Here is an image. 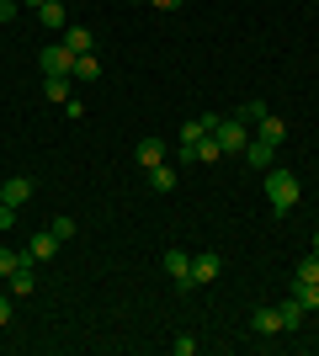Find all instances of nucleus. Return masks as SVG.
<instances>
[{"label": "nucleus", "mask_w": 319, "mask_h": 356, "mask_svg": "<svg viewBox=\"0 0 319 356\" xmlns=\"http://www.w3.org/2000/svg\"><path fill=\"white\" fill-rule=\"evenodd\" d=\"M298 197H304V186H298V176L293 170H266V202H272V213H282L288 218L293 208H298Z\"/></svg>", "instance_id": "nucleus-1"}, {"label": "nucleus", "mask_w": 319, "mask_h": 356, "mask_svg": "<svg viewBox=\"0 0 319 356\" xmlns=\"http://www.w3.org/2000/svg\"><path fill=\"white\" fill-rule=\"evenodd\" d=\"M213 138H218V149H224V154H245V144H250V128H245L240 118H218Z\"/></svg>", "instance_id": "nucleus-2"}, {"label": "nucleus", "mask_w": 319, "mask_h": 356, "mask_svg": "<svg viewBox=\"0 0 319 356\" xmlns=\"http://www.w3.org/2000/svg\"><path fill=\"white\" fill-rule=\"evenodd\" d=\"M32 192H38V181H32V176H6V181H0V202H6V208H27Z\"/></svg>", "instance_id": "nucleus-3"}, {"label": "nucleus", "mask_w": 319, "mask_h": 356, "mask_svg": "<svg viewBox=\"0 0 319 356\" xmlns=\"http://www.w3.org/2000/svg\"><path fill=\"white\" fill-rule=\"evenodd\" d=\"M160 266L176 277V293H192V287H197V282H192V255H186V250H165V255H160Z\"/></svg>", "instance_id": "nucleus-4"}, {"label": "nucleus", "mask_w": 319, "mask_h": 356, "mask_svg": "<svg viewBox=\"0 0 319 356\" xmlns=\"http://www.w3.org/2000/svg\"><path fill=\"white\" fill-rule=\"evenodd\" d=\"M38 70H43V74H69V70H75V54H69L64 43H48L43 54H38Z\"/></svg>", "instance_id": "nucleus-5"}, {"label": "nucleus", "mask_w": 319, "mask_h": 356, "mask_svg": "<svg viewBox=\"0 0 319 356\" xmlns=\"http://www.w3.org/2000/svg\"><path fill=\"white\" fill-rule=\"evenodd\" d=\"M224 277V255H213V250H202V255H192V282L197 287H208V282H218Z\"/></svg>", "instance_id": "nucleus-6"}, {"label": "nucleus", "mask_w": 319, "mask_h": 356, "mask_svg": "<svg viewBox=\"0 0 319 356\" xmlns=\"http://www.w3.org/2000/svg\"><path fill=\"white\" fill-rule=\"evenodd\" d=\"M54 255H59V234L48 229V234H32V245L22 250V261H27V266H38V261H54Z\"/></svg>", "instance_id": "nucleus-7"}, {"label": "nucleus", "mask_w": 319, "mask_h": 356, "mask_svg": "<svg viewBox=\"0 0 319 356\" xmlns=\"http://www.w3.org/2000/svg\"><path fill=\"white\" fill-rule=\"evenodd\" d=\"M250 335H282V314H277V303L250 309Z\"/></svg>", "instance_id": "nucleus-8"}, {"label": "nucleus", "mask_w": 319, "mask_h": 356, "mask_svg": "<svg viewBox=\"0 0 319 356\" xmlns=\"http://www.w3.org/2000/svg\"><path fill=\"white\" fill-rule=\"evenodd\" d=\"M165 154H170V149H165V138H138V144H133V160L138 165H144V170H154V165H165Z\"/></svg>", "instance_id": "nucleus-9"}, {"label": "nucleus", "mask_w": 319, "mask_h": 356, "mask_svg": "<svg viewBox=\"0 0 319 356\" xmlns=\"http://www.w3.org/2000/svg\"><path fill=\"white\" fill-rule=\"evenodd\" d=\"M38 22H43L48 32H64L69 27V6H64V0H43V6H38Z\"/></svg>", "instance_id": "nucleus-10"}, {"label": "nucleus", "mask_w": 319, "mask_h": 356, "mask_svg": "<svg viewBox=\"0 0 319 356\" xmlns=\"http://www.w3.org/2000/svg\"><path fill=\"white\" fill-rule=\"evenodd\" d=\"M245 165H256V170H272V165H277V149L266 144V138H250V144H245Z\"/></svg>", "instance_id": "nucleus-11"}, {"label": "nucleus", "mask_w": 319, "mask_h": 356, "mask_svg": "<svg viewBox=\"0 0 319 356\" xmlns=\"http://www.w3.org/2000/svg\"><path fill=\"white\" fill-rule=\"evenodd\" d=\"M256 138H266V144H272V149H282V144H288V122L266 112V118L256 122Z\"/></svg>", "instance_id": "nucleus-12"}, {"label": "nucleus", "mask_w": 319, "mask_h": 356, "mask_svg": "<svg viewBox=\"0 0 319 356\" xmlns=\"http://www.w3.org/2000/svg\"><path fill=\"white\" fill-rule=\"evenodd\" d=\"M277 314H282V330H304V319H309V309H304V303H298L293 293L277 303Z\"/></svg>", "instance_id": "nucleus-13"}, {"label": "nucleus", "mask_w": 319, "mask_h": 356, "mask_svg": "<svg viewBox=\"0 0 319 356\" xmlns=\"http://www.w3.org/2000/svg\"><path fill=\"white\" fill-rule=\"evenodd\" d=\"M64 48L69 54H96V32L91 27H64Z\"/></svg>", "instance_id": "nucleus-14"}, {"label": "nucleus", "mask_w": 319, "mask_h": 356, "mask_svg": "<svg viewBox=\"0 0 319 356\" xmlns=\"http://www.w3.org/2000/svg\"><path fill=\"white\" fill-rule=\"evenodd\" d=\"M69 86H75V74H43V96L48 102H69Z\"/></svg>", "instance_id": "nucleus-15"}, {"label": "nucleus", "mask_w": 319, "mask_h": 356, "mask_svg": "<svg viewBox=\"0 0 319 356\" xmlns=\"http://www.w3.org/2000/svg\"><path fill=\"white\" fill-rule=\"evenodd\" d=\"M144 181H149V192H176V170H170V165H154V170H144Z\"/></svg>", "instance_id": "nucleus-16"}, {"label": "nucleus", "mask_w": 319, "mask_h": 356, "mask_svg": "<svg viewBox=\"0 0 319 356\" xmlns=\"http://www.w3.org/2000/svg\"><path fill=\"white\" fill-rule=\"evenodd\" d=\"M6 282H11V298H32V287H38V282H32V266H16Z\"/></svg>", "instance_id": "nucleus-17"}, {"label": "nucleus", "mask_w": 319, "mask_h": 356, "mask_svg": "<svg viewBox=\"0 0 319 356\" xmlns=\"http://www.w3.org/2000/svg\"><path fill=\"white\" fill-rule=\"evenodd\" d=\"M288 293H293V298H298V303H304V309H309V314H314V309H319V282H293V287H288Z\"/></svg>", "instance_id": "nucleus-18"}, {"label": "nucleus", "mask_w": 319, "mask_h": 356, "mask_svg": "<svg viewBox=\"0 0 319 356\" xmlns=\"http://www.w3.org/2000/svg\"><path fill=\"white\" fill-rule=\"evenodd\" d=\"M75 80H96V74H101V64H96V54H75Z\"/></svg>", "instance_id": "nucleus-19"}, {"label": "nucleus", "mask_w": 319, "mask_h": 356, "mask_svg": "<svg viewBox=\"0 0 319 356\" xmlns=\"http://www.w3.org/2000/svg\"><path fill=\"white\" fill-rule=\"evenodd\" d=\"M293 282H319V255H309V261L293 266Z\"/></svg>", "instance_id": "nucleus-20"}, {"label": "nucleus", "mask_w": 319, "mask_h": 356, "mask_svg": "<svg viewBox=\"0 0 319 356\" xmlns=\"http://www.w3.org/2000/svg\"><path fill=\"white\" fill-rule=\"evenodd\" d=\"M266 112H272V106H266V102H256V96H250V102L240 106V122H250V128H256V122L266 118Z\"/></svg>", "instance_id": "nucleus-21"}, {"label": "nucleus", "mask_w": 319, "mask_h": 356, "mask_svg": "<svg viewBox=\"0 0 319 356\" xmlns=\"http://www.w3.org/2000/svg\"><path fill=\"white\" fill-rule=\"evenodd\" d=\"M16 266H27V261H22V250H11V245H0V277H11Z\"/></svg>", "instance_id": "nucleus-22"}, {"label": "nucleus", "mask_w": 319, "mask_h": 356, "mask_svg": "<svg viewBox=\"0 0 319 356\" xmlns=\"http://www.w3.org/2000/svg\"><path fill=\"white\" fill-rule=\"evenodd\" d=\"M11 319H16V298H11V293H0V330L11 325Z\"/></svg>", "instance_id": "nucleus-23"}, {"label": "nucleus", "mask_w": 319, "mask_h": 356, "mask_svg": "<svg viewBox=\"0 0 319 356\" xmlns=\"http://www.w3.org/2000/svg\"><path fill=\"white\" fill-rule=\"evenodd\" d=\"M54 234H59V245H64V239H75V218H69V213H64V218H54Z\"/></svg>", "instance_id": "nucleus-24"}, {"label": "nucleus", "mask_w": 319, "mask_h": 356, "mask_svg": "<svg viewBox=\"0 0 319 356\" xmlns=\"http://www.w3.org/2000/svg\"><path fill=\"white\" fill-rule=\"evenodd\" d=\"M170 351H176V356H192V351H197V335H176V341H170Z\"/></svg>", "instance_id": "nucleus-25"}, {"label": "nucleus", "mask_w": 319, "mask_h": 356, "mask_svg": "<svg viewBox=\"0 0 319 356\" xmlns=\"http://www.w3.org/2000/svg\"><path fill=\"white\" fill-rule=\"evenodd\" d=\"M16 11H22V6H16V0H0V22H11Z\"/></svg>", "instance_id": "nucleus-26"}, {"label": "nucleus", "mask_w": 319, "mask_h": 356, "mask_svg": "<svg viewBox=\"0 0 319 356\" xmlns=\"http://www.w3.org/2000/svg\"><path fill=\"white\" fill-rule=\"evenodd\" d=\"M16 223V208H6V202H0V229H11Z\"/></svg>", "instance_id": "nucleus-27"}, {"label": "nucleus", "mask_w": 319, "mask_h": 356, "mask_svg": "<svg viewBox=\"0 0 319 356\" xmlns=\"http://www.w3.org/2000/svg\"><path fill=\"white\" fill-rule=\"evenodd\" d=\"M149 6H160V11H181L186 0H149Z\"/></svg>", "instance_id": "nucleus-28"}, {"label": "nucleus", "mask_w": 319, "mask_h": 356, "mask_svg": "<svg viewBox=\"0 0 319 356\" xmlns=\"http://www.w3.org/2000/svg\"><path fill=\"white\" fill-rule=\"evenodd\" d=\"M314 255H319V229H314Z\"/></svg>", "instance_id": "nucleus-29"}, {"label": "nucleus", "mask_w": 319, "mask_h": 356, "mask_svg": "<svg viewBox=\"0 0 319 356\" xmlns=\"http://www.w3.org/2000/svg\"><path fill=\"white\" fill-rule=\"evenodd\" d=\"M128 6H149V0H128Z\"/></svg>", "instance_id": "nucleus-30"}, {"label": "nucleus", "mask_w": 319, "mask_h": 356, "mask_svg": "<svg viewBox=\"0 0 319 356\" xmlns=\"http://www.w3.org/2000/svg\"><path fill=\"white\" fill-rule=\"evenodd\" d=\"M64 6H69V0H64Z\"/></svg>", "instance_id": "nucleus-31"}]
</instances>
